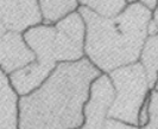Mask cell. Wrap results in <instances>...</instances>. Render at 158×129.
<instances>
[{
    "label": "cell",
    "instance_id": "6da1fadb",
    "mask_svg": "<svg viewBox=\"0 0 158 129\" xmlns=\"http://www.w3.org/2000/svg\"><path fill=\"white\" fill-rule=\"evenodd\" d=\"M101 75L88 58L58 63L38 89L19 97L18 129H76L90 85Z\"/></svg>",
    "mask_w": 158,
    "mask_h": 129
},
{
    "label": "cell",
    "instance_id": "7a4b0ae2",
    "mask_svg": "<svg viewBox=\"0 0 158 129\" xmlns=\"http://www.w3.org/2000/svg\"><path fill=\"white\" fill-rule=\"evenodd\" d=\"M77 12L86 24L85 57L101 73L138 62L152 18L150 10L135 2L113 17L99 16L82 6Z\"/></svg>",
    "mask_w": 158,
    "mask_h": 129
},
{
    "label": "cell",
    "instance_id": "3957f363",
    "mask_svg": "<svg viewBox=\"0 0 158 129\" xmlns=\"http://www.w3.org/2000/svg\"><path fill=\"white\" fill-rule=\"evenodd\" d=\"M107 75L114 88V100L107 117L137 126L138 111L151 90L144 68L139 62H135Z\"/></svg>",
    "mask_w": 158,
    "mask_h": 129
},
{
    "label": "cell",
    "instance_id": "277c9868",
    "mask_svg": "<svg viewBox=\"0 0 158 129\" xmlns=\"http://www.w3.org/2000/svg\"><path fill=\"white\" fill-rule=\"evenodd\" d=\"M55 58L58 63L77 62L85 57L86 24L79 12H73L55 25Z\"/></svg>",
    "mask_w": 158,
    "mask_h": 129
},
{
    "label": "cell",
    "instance_id": "5b68a950",
    "mask_svg": "<svg viewBox=\"0 0 158 129\" xmlns=\"http://www.w3.org/2000/svg\"><path fill=\"white\" fill-rule=\"evenodd\" d=\"M114 100V88L107 73H101L90 85L87 103L83 108V123L76 129H105L107 113Z\"/></svg>",
    "mask_w": 158,
    "mask_h": 129
},
{
    "label": "cell",
    "instance_id": "8992f818",
    "mask_svg": "<svg viewBox=\"0 0 158 129\" xmlns=\"http://www.w3.org/2000/svg\"><path fill=\"white\" fill-rule=\"evenodd\" d=\"M0 18L8 31L23 33L31 26L42 24L38 0H0Z\"/></svg>",
    "mask_w": 158,
    "mask_h": 129
},
{
    "label": "cell",
    "instance_id": "52a82bcc",
    "mask_svg": "<svg viewBox=\"0 0 158 129\" xmlns=\"http://www.w3.org/2000/svg\"><path fill=\"white\" fill-rule=\"evenodd\" d=\"M33 61L35 53L25 43L22 32L7 31L0 38V69L7 76Z\"/></svg>",
    "mask_w": 158,
    "mask_h": 129
},
{
    "label": "cell",
    "instance_id": "ba28073f",
    "mask_svg": "<svg viewBox=\"0 0 158 129\" xmlns=\"http://www.w3.org/2000/svg\"><path fill=\"white\" fill-rule=\"evenodd\" d=\"M25 43L35 53L36 61L49 65H57L55 58V26L38 24L23 32Z\"/></svg>",
    "mask_w": 158,
    "mask_h": 129
},
{
    "label": "cell",
    "instance_id": "9c48e42d",
    "mask_svg": "<svg viewBox=\"0 0 158 129\" xmlns=\"http://www.w3.org/2000/svg\"><path fill=\"white\" fill-rule=\"evenodd\" d=\"M54 69V65L43 64L37 61H33L22 69L10 73L8 80L18 96H26L40 88Z\"/></svg>",
    "mask_w": 158,
    "mask_h": 129
},
{
    "label": "cell",
    "instance_id": "30bf717a",
    "mask_svg": "<svg viewBox=\"0 0 158 129\" xmlns=\"http://www.w3.org/2000/svg\"><path fill=\"white\" fill-rule=\"evenodd\" d=\"M19 96L0 69V129H18Z\"/></svg>",
    "mask_w": 158,
    "mask_h": 129
},
{
    "label": "cell",
    "instance_id": "8fae6325",
    "mask_svg": "<svg viewBox=\"0 0 158 129\" xmlns=\"http://www.w3.org/2000/svg\"><path fill=\"white\" fill-rule=\"evenodd\" d=\"M80 7L77 0H38L42 24L55 25L63 18L76 12Z\"/></svg>",
    "mask_w": 158,
    "mask_h": 129
},
{
    "label": "cell",
    "instance_id": "7c38bea8",
    "mask_svg": "<svg viewBox=\"0 0 158 129\" xmlns=\"http://www.w3.org/2000/svg\"><path fill=\"white\" fill-rule=\"evenodd\" d=\"M138 62L144 68L149 87L152 90V87L158 78V33L146 37L140 50Z\"/></svg>",
    "mask_w": 158,
    "mask_h": 129
},
{
    "label": "cell",
    "instance_id": "4fadbf2b",
    "mask_svg": "<svg viewBox=\"0 0 158 129\" xmlns=\"http://www.w3.org/2000/svg\"><path fill=\"white\" fill-rule=\"evenodd\" d=\"M80 6L86 7L102 17L119 14L127 6L125 0H77Z\"/></svg>",
    "mask_w": 158,
    "mask_h": 129
},
{
    "label": "cell",
    "instance_id": "5bb4252c",
    "mask_svg": "<svg viewBox=\"0 0 158 129\" xmlns=\"http://www.w3.org/2000/svg\"><path fill=\"white\" fill-rule=\"evenodd\" d=\"M151 92L152 90H150V92L146 95L144 102H143L142 107L138 111V119H137V126L139 128H144L145 126L149 124L150 122V103H151Z\"/></svg>",
    "mask_w": 158,
    "mask_h": 129
},
{
    "label": "cell",
    "instance_id": "9a60e30c",
    "mask_svg": "<svg viewBox=\"0 0 158 129\" xmlns=\"http://www.w3.org/2000/svg\"><path fill=\"white\" fill-rule=\"evenodd\" d=\"M140 129H158V94L155 91L151 92L150 122L148 126Z\"/></svg>",
    "mask_w": 158,
    "mask_h": 129
},
{
    "label": "cell",
    "instance_id": "2e32d148",
    "mask_svg": "<svg viewBox=\"0 0 158 129\" xmlns=\"http://www.w3.org/2000/svg\"><path fill=\"white\" fill-rule=\"evenodd\" d=\"M105 129H140L137 126L130 124L126 122L119 121V120H114V119H108L105 122Z\"/></svg>",
    "mask_w": 158,
    "mask_h": 129
},
{
    "label": "cell",
    "instance_id": "e0dca14e",
    "mask_svg": "<svg viewBox=\"0 0 158 129\" xmlns=\"http://www.w3.org/2000/svg\"><path fill=\"white\" fill-rule=\"evenodd\" d=\"M139 2L148 10H150L151 12H153L158 6V0H139Z\"/></svg>",
    "mask_w": 158,
    "mask_h": 129
},
{
    "label": "cell",
    "instance_id": "ac0fdd59",
    "mask_svg": "<svg viewBox=\"0 0 158 129\" xmlns=\"http://www.w3.org/2000/svg\"><path fill=\"white\" fill-rule=\"evenodd\" d=\"M146 31H148V36H155V34L158 33V25L152 18H151V20L149 22V24H148Z\"/></svg>",
    "mask_w": 158,
    "mask_h": 129
},
{
    "label": "cell",
    "instance_id": "d6986e66",
    "mask_svg": "<svg viewBox=\"0 0 158 129\" xmlns=\"http://www.w3.org/2000/svg\"><path fill=\"white\" fill-rule=\"evenodd\" d=\"M8 30H7V27H6V25L4 24V22H2V19L0 18V38L5 34V33L7 32Z\"/></svg>",
    "mask_w": 158,
    "mask_h": 129
},
{
    "label": "cell",
    "instance_id": "ffe728a7",
    "mask_svg": "<svg viewBox=\"0 0 158 129\" xmlns=\"http://www.w3.org/2000/svg\"><path fill=\"white\" fill-rule=\"evenodd\" d=\"M152 19L157 23V25H158V6L156 7V10L152 12Z\"/></svg>",
    "mask_w": 158,
    "mask_h": 129
},
{
    "label": "cell",
    "instance_id": "44dd1931",
    "mask_svg": "<svg viewBox=\"0 0 158 129\" xmlns=\"http://www.w3.org/2000/svg\"><path fill=\"white\" fill-rule=\"evenodd\" d=\"M152 91H155V92H157L158 94V78H157V81L155 82L153 87H152Z\"/></svg>",
    "mask_w": 158,
    "mask_h": 129
},
{
    "label": "cell",
    "instance_id": "7402d4cb",
    "mask_svg": "<svg viewBox=\"0 0 158 129\" xmlns=\"http://www.w3.org/2000/svg\"><path fill=\"white\" fill-rule=\"evenodd\" d=\"M126 1V4H135V2H139V0H125Z\"/></svg>",
    "mask_w": 158,
    "mask_h": 129
}]
</instances>
